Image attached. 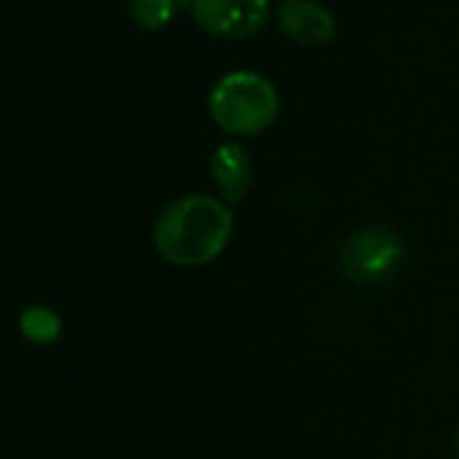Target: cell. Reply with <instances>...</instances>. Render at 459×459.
Returning <instances> with one entry per match:
<instances>
[{"instance_id":"6da1fadb","label":"cell","mask_w":459,"mask_h":459,"mask_svg":"<svg viewBox=\"0 0 459 459\" xmlns=\"http://www.w3.org/2000/svg\"><path fill=\"white\" fill-rule=\"evenodd\" d=\"M231 207L207 194H188L169 202L153 223V245L159 255L183 269L215 261L231 242Z\"/></svg>"},{"instance_id":"7a4b0ae2","label":"cell","mask_w":459,"mask_h":459,"mask_svg":"<svg viewBox=\"0 0 459 459\" xmlns=\"http://www.w3.org/2000/svg\"><path fill=\"white\" fill-rule=\"evenodd\" d=\"M215 126L237 137L266 132L280 116V94L274 83L253 70H234L215 81L207 97Z\"/></svg>"},{"instance_id":"3957f363","label":"cell","mask_w":459,"mask_h":459,"mask_svg":"<svg viewBox=\"0 0 459 459\" xmlns=\"http://www.w3.org/2000/svg\"><path fill=\"white\" fill-rule=\"evenodd\" d=\"M406 255L403 239L385 226H368L355 231L342 245V272L360 285H377L387 280Z\"/></svg>"},{"instance_id":"277c9868","label":"cell","mask_w":459,"mask_h":459,"mask_svg":"<svg viewBox=\"0 0 459 459\" xmlns=\"http://www.w3.org/2000/svg\"><path fill=\"white\" fill-rule=\"evenodd\" d=\"M194 22L212 38L242 40L269 19V0H191Z\"/></svg>"},{"instance_id":"5b68a950","label":"cell","mask_w":459,"mask_h":459,"mask_svg":"<svg viewBox=\"0 0 459 459\" xmlns=\"http://www.w3.org/2000/svg\"><path fill=\"white\" fill-rule=\"evenodd\" d=\"M277 24L293 43L309 48L328 46L339 35L333 13L317 0H282L277 8Z\"/></svg>"},{"instance_id":"8992f818","label":"cell","mask_w":459,"mask_h":459,"mask_svg":"<svg viewBox=\"0 0 459 459\" xmlns=\"http://www.w3.org/2000/svg\"><path fill=\"white\" fill-rule=\"evenodd\" d=\"M210 172H212V180L218 183L226 202H231V204L245 202V196L253 186V161L242 145H237V143L218 145L210 159Z\"/></svg>"},{"instance_id":"52a82bcc","label":"cell","mask_w":459,"mask_h":459,"mask_svg":"<svg viewBox=\"0 0 459 459\" xmlns=\"http://www.w3.org/2000/svg\"><path fill=\"white\" fill-rule=\"evenodd\" d=\"M19 331L32 344H51L62 336V317L51 307H27L19 315Z\"/></svg>"},{"instance_id":"ba28073f","label":"cell","mask_w":459,"mask_h":459,"mask_svg":"<svg viewBox=\"0 0 459 459\" xmlns=\"http://www.w3.org/2000/svg\"><path fill=\"white\" fill-rule=\"evenodd\" d=\"M178 11V0H129V13L143 30H164Z\"/></svg>"},{"instance_id":"9c48e42d","label":"cell","mask_w":459,"mask_h":459,"mask_svg":"<svg viewBox=\"0 0 459 459\" xmlns=\"http://www.w3.org/2000/svg\"><path fill=\"white\" fill-rule=\"evenodd\" d=\"M457 455H459V428H457Z\"/></svg>"}]
</instances>
